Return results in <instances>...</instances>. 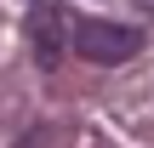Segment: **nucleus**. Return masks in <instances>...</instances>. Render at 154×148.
Segmentation results:
<instances>
[{
	"label": "nucleus",
	"instance_id": "nucleus-1",
	"mask_svg": "<svg viewBox=\"0 0 154 148\" xmlns=\"http://www.w3.org/2000/svg\"><path fill=\"white\" fill-rule=\"evenodd\" d=\"M74 51H80L86 63L114 68V63H131V57L143 51V34L126 29V23H74Z\"/></svg>",
	"mask_w": 154,
	"mask_h": 148
},
{
	"label": "nucleus",
	"instance_id": "nucleus-2",
	"mask_svg": "<svg viewBox=\"0 0 154 148\" xmlns=\"http://www.w3.org/2000/svg\"><path fill=\"white\" fill-rule=\"evenodd\" d=\"M29 40H34V63H40V68H57V63H63V46H74V17H69L63 6H34Z\"/></svg>",
	"mask_w": 154,
	"mask_h": 148
},
{
	"label": "nucleus",
	"instance_id": "nucleus-4",
	"mask_svg": "<svg viewBox=\"0 0 154 148\" xmlns=\"http://www.w3.org/2000/svg\"><path fill=\"white\" fill-rule=\"evenodd\" d=\"M143 11H154V0H143Z\"/></svg>",
	"mask_w": 154,
	"mask_h": 148
},
{
	"label": "nucleus",
	"instance_id": "nucleus-3",
	"mask_svg": "<svg viewBox=\"0 0 154 148\" xmlns=\"http://www.w3.org/2000/svg\"><path fill=\"white\" fill-rule=\"evenodd\" d=\"M17 148H57V125H29Z\"/></svg>",
	"mask_w": 154,
	"mask_h": 148
}]
</instances>
